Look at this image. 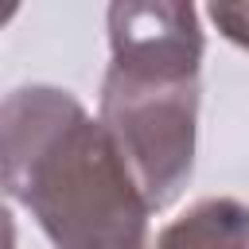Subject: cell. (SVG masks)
<instances>
[{"label":"cell","instance_id":"6da1fadb","mask_svg":"<svg viewBox=\"0 0 249 249\" xmlns=\"http://www.w3.org/2000/svg\"><path fill=\"white\" fill-rule=\"evenodd\" d=\"M117 62L105 86V117L132 148L144 191L167 202L191 171L198 27L183 4H117L109 12Z\"/></svg>","mask_w":249,"mask_h":249},{"label":"cell","instance_id":"7a4b0ae2","mask_svg":"<svg viewBox=\"0 0 249 249\" xmlns=\"http://www.w3.org/2000/svg\"><path fill=\"white\" fill-rule=\"evenodd\" d=\"M160 249H249V210L237 202H202L163 233Z\"/></svg>","mask_w":249,"mask_h":249},{"label":"cell","instance_id":"3957f363","mask_svg":"<svg viewBox=\"0 0 249 249\" xmlns=\"http://www.w3.org/2000/svg\"><path fill=\"white\" fill-rule=\"evenodd\" d=\"M210 16H214V23L230 39H237V43L249 47V4H214Z\"/></svg>","mask_w":249,"mask_h":249}]
</instances>
